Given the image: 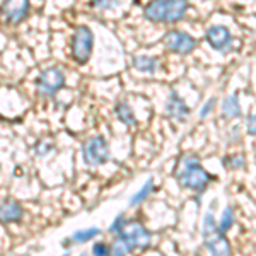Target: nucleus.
<instances>
[{
	"instance_id": "nucleus-1",
	"label": "nucleus",
	"mask_w": 256,
	"mask_h": 256,
	"mask_svg": "<svg viewBox=\"0 0 256 256\" xmlns=\"http://www.w3.org/2000/svg\"><path fill=\"white\" fill-rule=\"evenodd\" d=\"M176 180L183 188L202 192L207 188L210 176L195 156H183L176 166Z\"/></svg>"
},
{
	"instance_id": "nucleus-2",
	"label": "nucleus",
	"mask_w": 256,
	"mask_h": 256,
	"mask_svg": "<svg viewBox=\"0 0 256 256\" xmlns=\"http://www.w3.org/2000/svg\"><path fill=\"white\" fill-rule=\"evenodd\" d=\"M188 0H150L144 9L146 19L152 22H178L186 16Z\"/></svg>"
},
{
	"instance_id": "nucleus-3",
	"label": "nucleus",
	"mask_w": 256,
	"mask_h": 256,
	"mask_svg": "<svg viewBox=\"0 0 256 256\" xmlns=\"http://www.w3.org/2000/svg\"><path fill=\"white\" fill-rule=\"evenodd\" d=\"M92 48H94L92 31L88 26H79L72 34V41H70L72 58L80 65L88 64L90 55H92Z\"/></svg>"
},
{
	"instance_id": "nucleus-4",
	"label": "nucleus",
	"mask_w": 256,
	"mask_h": 256,
	"mask_svg": "<svg viewBox=\"0 0 256 256\" xmlns=\"http://www.w3.org/2000/svg\"><path fill=\"white\" fill-rule=\"evenodd\" d=\"M118 239L125 242L128 250H142L150 244V232L140 222H125L118 232Z\"/></svg>"
},
{
	"instance_id": "nucleus-5",
	"label": "nucleus",
	"mask_w": 256,
	"mask_h": 256,
	"mask_svg": "<svg viewBox=\"0 0 256 256\" xmlns=\"http://www.w3.org/2000/svg\"><path fill=\"white\" fill-rule=\"evenodd\" d=\"M65 86V74L58 67H48L38 76L36 88H38L40 96L43 98H53L58 94Z\"/></svg>"
},
{
	"instance_id": "nucleus-6",
	"label": "nucleus",
	"mask_w": 256,
	"mask_h": 256,
	"mask_svg": "<svg viewBox=\"0 0 256 256\" xmlns=\"http://www.w3.org/2000/svg\"><path fill=\"white\" fill-rule=\"evenodd\" d=\"M110 146L102 135L90 137L88 142L82 146V156H84V162L88 166H101L110 159Z\"/></svg>"
},
{
	"instance_id": "nucleus-7",
	"label": "nucleus",
	"mask_w": 256,
	"mask_h": 256,
	"mask_svg": "<svg viewBox=\"0 0 256 256\" xmlns=\"http://www.w3.org/2000/svg\"><path fill=\"white\" fill-rule=\"evenodd\" d=\"M30 0H4L0 6V16L9 24H20L30 14Z\"/></svg>"
},
{
	"instance_id": "nucleus-8",
	"label": "nucleus",
	"mask_w": 256,
	"mask_h": 256,
	"mask_svg": "<svg viewBox=\"0 0 256 256\" xmlns=\"http://www.w3.org/2000/svg\"><path fill=\"white\" fill-rule=\"evenodd\" d=\"M164 44H166L168 50H171L172 53L188 55V53H192L193 50H195L196 40L183 31H169L168 34L164 36Z\"/></svg>"
},
{
	"instance_id": "nucleus-9",
	"label": "nucleus",
	"mask_w": 256,
	"mask_h": 256,
	"mask_svg": "<svg viewBox=\"0 0 256 256\" xmlns=\"http://www.w3.org/2000/svg\"><path fill=\"white\" fill-rule=\"evenodd\" d=\"M205 38L210 43V46L214 50H218V52H227V48L232 43V34L227 30L226 26H212L208 28Z\"/></svg>"
},
{
	"instance_id": "nucleus-10",
	"label": "nucleus",
	"mask_w": 256,
	"mask_h": 256,
	"mask_svg": "<svg viewBox=\"0 0 256 256\" xmlns=\"http://www.w3.org/2000/svg\"><path fill=\"white\" fill-rule=\"evenodd\" d=\"M205 238V246L210 251L212 256H229L230 254V246L227 242V239L224 238V234L218 230V227L212 232L204 234Z\"/></svg>"
},
{
	"instance_id": "nucleus-11",
	"label": "nucleus",
	"mask_w": 256,
	"mask_h": 256,
	"mask_svg": "<svg viewBox=\"0 0 256 256\" xmlns=\"http://www.w3.org/2000/svg\"><path fill=\"white\" fill-rule=\"evenodd\" d=\"M166 111H168L169 118L176 120V122H180V123L186 122L188 114H190V108L186 106V102L178 96L176 90H171V94H169V99L166 102Z\"/></svg>"
},
{
	"instance_id": "nucleus-12",
	"label": "nucleus",
	"mask_w": 256,
	"mask_h": 256,
	"mask_svg": "<svg viewBox=\"0 0 256 256\" xmlns=\"http://www.w3.org/2000/svg\"><path fill=\"white\" fill-rule=\"evenodd\" d=\"M22 218V207L19 202L7 198L0 204V220L2 222H19Z\"/></svg>"
},
{
	"instance_id": "nucleus-13",
	"label": "nucleus",
	"mask_w": 256,
	"mask_h": 256,
	"mask_svg": "<svg viewBox=\"0 0 256 256\" xmlns=\"http://www.w3.org/2000/svg\"><path fill=\"white\" fill-rule=\"evenodd\" d=\"M114 113H116V116H118L120 122L125 123V125H128V126L137 125V118H135V114H134V110H132V106L128 104L125 99H122V101L116 102Z\"/></svg>"
},
{
	"instance_id": "nucleus-14",
	"label": "nucleus",
	"mask_w": 256,
	"mask_h": 256,
	"mask_svg": "<svg viewBox=\"0 0 256 256\" xmlns=\"http://www.w3.org/2000/svg\"><path fill=\"white\" fill-rule=\"evenodd\" d=\"M222 113H224L226 118H238L241 114V106H239L238 101V94H232V96L226 98V101L222 102Z\"/></svg>"
},
{
	"instance_id": "nucleus-15",
	"label": "nucleus",
	"mask_w": 256,
	"mask_h": 256,
	"mask_svg": "<svg viewBox=\"0 0 256 256\" xmlns=\"http://www.w3.org/2000/svg\"><path fill=\"white\" fill-rule=\"evenodd\" d=\"M134 67L140 70V72H147V74H154L158 70L159 64L156 58L152 56H135L134 58Z\"/></svg>"
},
{
	"instance_id": "nucleus-16",
	"label": "nucleus",
	"mask_w": 256,
	"mask_h": 256,
	"mask_svg": "<svg viewBox=\"0 0 256 256\" xmlns=\"http://www.w3.org/2000/svg\"><path fill=\"white\" fill-rule=\"evenodd\" d=\"M152 188H154V180H152V178H148V180L146 181V184H144V186L140 188V192L135 193L134 198L130 200V205H137V204H140V202L146 200V198L150 195Z\"/></svg>"
},
{
	"instance_id": "nucleus-17",
	"label": "nucleus",
	"mask_w": 256,
	"mask_h": 256,
	"mask_svg": "<svg viewBox=\"0 0 256 256\" xmlns=\"http://www.w3.org/2000/svg\"><path fill=\"white\" fill-rule=\"evenodd\" d=\"M99 232H101V230H99L98 227H89V229L77 230V232L74 234V241L76 242H88L92 238H96Z\"/></svg>"
},
{
	"instance_id": "nucleus-18",
	"label": "nucleus",
	"mask_w": 256,
	"mask_h": 256,
	"mask_svg": "<svg viewBox=\"0 0 256 256\" xmlns=\"http://www.w3.org/2000/svg\"><path fill=\"white\" fill-rule=\"evenodd\" d=\"M234 222V214H232V208H226L224 214H222V220L220 224H218V230H220L222 234L227 232V230L230 229V226H232Z\"/></svg>"
},
{
	"instance_id": "nucleus-19",
	"label": "nucleus",
	"mask_w": 256,
	"mask_h": 256,
	"mask_svg": "<svg viewBox=\"0 0 256 256\" xmlns=\"http://www.w3.org/2000/svg\"><path fill=\"white\" fill-rule=\"evenodd\" d=\"M118 4V0H90V6L99 10H110Z\"/></svg>"
},
{
	"instance_id": "nucleus-20",
	"label": "nucleus",
	"mask_w": 256,
	"mask_h": 256,
	"mask_svg": "<svg viewBox=\"0 0 256 256\" xmlns=\"http://www.w3.org/2000/svg\"><path fill=\"white\" fill-rule=\"evenodd\" d=\"M128 251H130V250L125 246V242L118 239V241L113 244V248H111V256H126Z\"/></svg>"
},
{
	"instance_id": "nucleus-21",
	"label": "nucleus",
	"mask_w": 256,
	"mask_h": 256,
	"mask_svg": "<svg viewBox=\"0 0 256 256\" xmlns=\"http://www.w3.org/2000/svg\"><path fill=\"white\" fill-rule=\"evenodd\" d=\"M92 254L94 256H110L111 248L106 244V242H96L92 248Z\"/></svg>"
},
{
	"instance_id": "nucleus-22",
	"label": "nucleus",
	"mask_w": 256,
	"mask_h": 256,
	"mask_svg": "<svg viewBox=\"0 0 256 256\" xmlns=\"http://www.w3.org/2000/svg\"><path fill=\"white\" fill-rule=\"evenodd\" d=\"M246 126H248V132H250L251 135H256V111H254V113H251L250 116H248Z\"/></svg>"
},
{
	"instance_id": "nucleus-23",
	"label": "nucleus",
	"mask_w": 256,
	"mask_h": 256,
	"mask_svg": "<svg viewBox=\"0 0 256 256\" xmlns=\"http://www.w3.org/2000/svg\"><path fill=\"white\" fill-rule=\"evenodd\" d=\"M123 224H125V218H123V216H120L116 220L113 222V226L110 227V230H111V232H114V234H118L120 229L123 227Z\"/></svg>"
},
{
	"instance_id": "nucleus-24",
	"label": "nucleus",
	"mask_w": 256,
	"mask_h": 256,
	"mask_svg": "<svg viewBox=\"0 0 256 256\" xmlns=\"http://www.w3.org/2000/svg\"><path fill=\"white\" fill-rule=\"evenodd\" d=\"M214 106H216V99H210L207 104H205L204 108H202V111H200V118H205V116H207L210 111L214 110Z\"/></svg>"
},
{
	"instance_id": "nucleus-25",
	"label": "nucleus",
	"mask_w": 256,
	"mask_h": 256,
	"mask_svg": "<svg viewBox=\"0 0 256 256\" xmlns=\"http://www.w3.org/2000/svg\"><path fill=\"white\" fill-rule=\"evenodd\" d=\"M64 256H70V253H65V254H64Z\"/></svg>"
},
{
	"instance_id": "nucleus-26",
	"label": "nucleus",
	"mask_w": 256,
	"mask_h": 256,
	"mask_svg": "<svg viewBox=\"0 0 256 256\" xmlns=\"http://www.w3.org/2000/svg\"><path fill=\"white\" fill-rule=\"evenodd\" d=\"M80 256H88V254H84V253H82V254H80Z\"/></svg>"
}]
</instances>
